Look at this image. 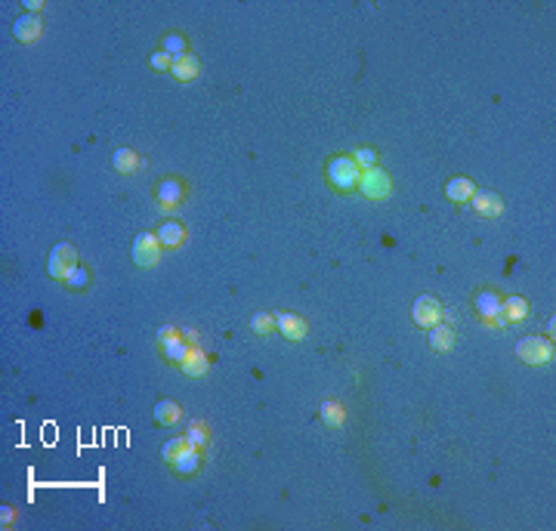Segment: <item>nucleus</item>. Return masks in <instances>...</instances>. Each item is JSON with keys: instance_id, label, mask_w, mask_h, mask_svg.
Returning a JSON list of instances; mask_svg holds the SVG:
<instances>
[{"instance_id": "nucleus-30", "label": "nucleus", "mask_w": 556, "mask_h": 531, "mask_svg": "<svg viewBox=\"0 0 556 531\" xmlns=\"http://www.w3.org/2000/svg\"><path fill=\"white\" fill-rule=\"evenodd\" d=\"M174 340H180V330H176L174 324H164V328L158 330V343H161V346H167V343H174Z\"/></svg>"}, {"instance_id": "nucleus-17", "label": "nucleus", "mask_w": 556, "mask_h": 531, "mask_svg": "<svg viewBox=\"0 0 556 531\" xmlns=\"http://www.w3.org/2000/svg\"><path fill=\"white\" fill-rule=\"evenodd\" d=\"M473 192H476V185L470 183L467 176H454V179H448V185H445V195L452 198V201H470Z\"/></svg>"}, {"instance_id": "nucleus-12", "label": "nucleus", "mask_w": 556, "mask_h": 531, "mask_svg": "<svg viewBox=\"0 0 556 531\" xmlns=\"http://www.w3.org/2000/svg\"><path fill=\"white\" fill-rule=\"evenodd\" d=\"M44 31V22L41 16H35V12H25L22 19H16V25H12V35H16V41L22 44H35L37 37H41Z\"/></svg>"}, {"instance_id": "nucleus-23", "label": "nucleus", "mask_w": 556, "mask_h": 531, "mask_svg": "<svg viewBox=\"0 0 556 531\" xmlns=\"http://www.w3.org/2000/svg\"><path fill=\"white\" fill-rule=\"evenodd\" d=\"M65 284H68L71 290H84V288H87V284H90V272L84 269L81 263H77L75 269H71L68 275H65Z\"/></svg>"}, {"instance_id": "nucleus-2", "label": "nucleus", "mask_w": 556, "mask_h": 531, "mask_svg": "<svg viewBox=\"0 0 556 531\" xmlns=\"http://www.w3.org/2000/svg\"><path fill=\"white\" fill-rule=\"evenodd\" d=\"M77 266V250L75 244H56V248L50 250V260H46V275L56 278V281H65V275H68L71 269Z\"/></svg>"}, {"instance_id": "nucleus-28", "label": "nucleus", "mask_w": 556, "mask_h": 531, "mask_svg": "<svg viewBox=\"0 0 556 531\" xmlns=\"http://www.w3.org/2000/svg\"><path fill=\"white\" fill-rule=\"evenodd\" d=\"M185 439H189L192 445H195V448H201V445L207 442V429H204L201 423H192V427H189V433H185Z\"/></svg>"}, {"instance_id": "nucleus-4", "label": "nucleus", "mask_w": 556, "mask_h": 531, "mask_svg": "<svg viewBox=\"0 0 556 531\" xmlns=\"http://www.w3.org/2000/svg\"><path fill=\"white\" fill-rule=\"evenodd\" d=\"M516 355L522 358L526 364H547L553 362V343L550 340H541V337H526V340L516 343Z\"/></svg>"}, {"instance_id": "nucleus-9", "label": "nucleus", "mask_w": 556, "mask_h": 531, "mask_svg": "<svg viewBox=\"0 0 556 531\" xmlns=\"http://www.w3.org/2000/svg\"><path fill=\"white\" fill-rule=\"evenodd\" d=\"M275 324H278V330L284 334V340H290V343L303 340V337L309 334L306 322H303L300 315H294V312H275Z\"/></svg>"}, {"instance_id": "nucleus-18", "label": "nucleus", "mask_w": 556, "mask_h": 531, "mask_svg": "<svg viewBox=\"0 0 556 531\" xmlns=\"http://www.w3.org/2000/svg\"><path fill=\"white\" fill-rule=\"evenodd\" d=\"M429 343H433L436 353H448L454 346V330L448 324H433L429 328Z\"/></svg>"}, {"instance_id": "nucleus-8", "label": "nucleus", "mask_w": 556, "mask_h": 531, "mask_svg": "<svg viewBox=\"0 0 556 531\" xmlns=\"http://www.w3.org/2000/svg\"><path fill=\"white\" fill-rule=\"evenodd\" d=\"M470 201H473L476 214H479L482 220H494V216H501V214H504V201H501V195H498V192L476 189Z\"/></svg>"}, {"instance_id": "nucleus-29", "label": "nucleus", "mask_w": 556, "mask_h": 531, "mask_svg": "<svg viewBox=\"0 0 556 531\" xmlns=\"http://www.w3.org/2000/svg\"><path fill=\"white\" fill-rule=\"evenodd\" d=\"M185 445H192L189 439H185V436H180V439H170V442H167V445H164V448H161V457H164V460H170V457H174L176 451H183Z\"/></svg>"}, {"instance_id": "nucleus-6", "label": "nucleus", "mask_w": 556, "mask_h": 531, "mask_svg": "<svg viewBox=\"0 0 556 531\" xmlns=\"http://www.w3.org/2000/svg\"><path fill=\"white\" fill-rule=\"evenodd\" d=\"M501 306H504V300H501L494 290H479V294H476V312H479L482 322L492 324V328H504L507 324Z\"/></svg>"}, {"instance_id": "nucleus-10", "label": "nucleus", "mask_w": 556, "mask_h": 531, "mask_svg": "<svg viewBox=\"0 0 556 531\" xmlns=\"http://www.w3.org/2000/svg\"><path fill=\"white\" fill-rule=\"evenodd\" d=\"M183 198H185V192H183L180 179H164V183L158 185V192H155V201H158V207H161V210L180 207Z\"/></svg>"}, {"instance_id": "nucleus-13", "label": "nucleus", "mask_w": 556, "mask_h": 531, "mask_svg": "<svg viewBox=\"0 0 556 531\" xmlns=\"http://www.w3.org/2000/svg\"><path fill=\"white\" fill-rule=\"evenodd\" d=\"M155 423H161V427H176V423L183 420V408L176 402H170V398H161V402H155Z\"/></svg>"}, {"instance_id": "nucleus-32", "label": "nucleus", "mask_w": 556, "mask_h": 531, "mask_svg": "<svg viewBox=\"0 0 556 531\" xmlns=\"http://www.w3.org/2000/svg\"><path fill=\"white\" fill-rule=\"evenodd\" d=\"M12 513H16V510H6V507H3V519H0V522H3V525H10V522H12Z\"/></svg>"}, {"instance_id": "nucleus-7", "label": "nucleus", "mask_w": 556, "mask_h": 531, "mask_svg": "<svg viewBox=\"0 0 556 531\" xmlns=\"http://www.w3.org/2000/svg\"><path fill=\"white\" fill-rule=\"evenodd\" d=\"M411 318H414L417 328H433V324H439V322H442V306H439V300H436V297H429V294L417 297L414 306H411Z\"/></svg>"}, {"instance_id": "nucleus-27", "label": "nucleus", "mask_w": 556, "mask_h": 531, "mask_svg": "<svg viewBox=\"0 0 556 531\" xmlns=\"http://www.w3.org/2000/svg\"><path fill=\"white\" fill-rule=\"evenodd\" d=\"M149 65H151V68H155V71H170V65H174V59H170L164 50H158V53H151V56H149Z\"/></svg>"}, {"instance_id": "nucleus-1", "label": "nucleus", "mask_w": 556, "mask_h": 531, "mask_svg": "<svg viewBox=\"0 0 556 531\" xmlns=\"http://www.w3.org/2000/svg\"><path fill=\"white\" fill-rule=\"evenodd\" d=\"M362 167L353 161V155H337L328 161V183L340 192H353L359 189Z\"/></svg>"}, {"instance_id": "nucleus-24", "label": "nucleus", "mask_w": 556, "mask_h": 531, "mask_svg": "<svg viewBox=\"0 0 556 531\" xmlns=\"http://www.w3.org/2000/svg\"><path fill=\"white\" fill-rule=\"evenodd\" d=\"M250 328H254L257 334H272L275 315H269V312H257V315H250Z\"/></svg>"}, {"instance_id": "nucleus-11", "label": "nucleus", "mask_w": 556, "mask_h": 531, "mask_svg": "<svg viewBox=\"0 0 556 531\" xmlns=\"http://www.w3.org/2000/svg\"><path fill=\"white\" fill-rule=\"evenodd\" d=\"M170 467H174V473H180V476H192V473H198V467H201V454H198V448L195 445H185L183 451H176L174 457H170Z\"/></svg>"}, {"instance_id": "nucleus-20", "label": "nucleus", "mask_w": 556, "mask_h": 531, "mask_svg": "<svg viewBox=\"0 0 556 531\" xmlns=\"http://www.w3.org/2000/svg\"><path fill=\"white\" fill-rule=\"evenodd\" d=\"M111 164H115L118 174H136L139 170V155L133 149H118L115 158H111Z\"/></svg>"}, {"instance_id": "nucleus-3", "label": "nucleus", "mask_w": 556, "mask_h": 531, "mask_svg": "<svg viewBox=\"0 0 556 531\" xmlns=\"http://www.w3.org/2000/svg\"><path fill=\"white\" fill-rule=\"evenodd\" d=\"M359 192L371 201H383V198H389V192H393V185H389V176L383 167H365L362 170V179H359Z\"/></svg>"}, {"instance_id": "nucleus-15", "label": "nucleus", "mask_w": 556, "mask_h": 531, "mask_svg": "<svg viewBox=\"0 0 556 531\" xmlns=\"http://www.w3.org/2000/svg\"><path fill=\"white\" fill-rule=\"evenodd\" d=\"M198 71H201V65H198V59L189 56V53L174 59V65H170V75H174L176 81H192V77H198Z\"/></svg>"}, {"instance_id": "nucleus-26", "label": "nucleus", "mask_w": 556, "mask_h": 531, "mask_svg": "<svg viewBox=\"0 0 556 531\" xmlns=\"http://www.w3.org/2000/svg\"><path fill=\"white\" fill-rule=\"evenodd\" d=\"M353 161L359 164L362 170H365V167H377V155L371 149H355L353 151Z\"/></svg>"}, {"instance_id": "nucleus-31", "label": "nucleus", "mask_w": 556, "mask_h": 531, "mask_svg": "<svg viewBox=\"0 0 556 531\" xmlns=\"http://www.w3.org/2000/svg\"><path fill=\"white\" fill-rule=\"evenodd\" d=\"M25 10H28V12H35V16H37V12L44 10V3H41V0H25Z\"/></svg>"}, {"instance_id": "nucleus-19", "label": "nucleus", "mask_w": 556, "mask_h": 531, "mask_svg": "<svg viewBox=\"0 0 556 531\" xmlns=\"http://www.w3.org/2000/svg\"><path fill=\"white\" fill-rule=\"evenodd\" d=\"M180 368H183V374H189V377H204V374H207V355H204L201 349L192 346L189 358H185Z\"/></svg>"}, {"instance_id": "nucleus-5", "label": "nucleus", "mask_w": 556, "mask_h": 531, "mask_svg": "<svg viewBox=\"0 0 556 531\" xmlns=\"http://www.w3.org/2000/svg\"><path fill=\"white\" fill-rule=\"evenodd\" d=\"M130 257H133V263L142 266V269L158 266V260H161V241H158V235H151V232L136 235L133 248H130Z\"/></svg>"}, {"instance_id": "nucleus-14", "label": "nucleus", "mask_w": 556, "mask_h": 531, "mask_svg": "<svg viewBox=\"0 0 556 531\" xmlns=\"http://www.w3.org/2000/svg\"><path fill=\"white\" fill-rule=\"evenodd\" d=\"M158 241H161V248H180V244L185 241V229L176 220L161 223V229H158Z\"/></svg>"}, {"instance_id": "nucleus-25", "label": "nucleus", "mask_w": 556, "mask_h": 531, "mask_svg": "<svg viewBox=\"0 0 556 531\" xmlns=\"http://www.w3.org/2000/svg\"><path fill=\"white\" fill-rule=\"evenodd\" d=\"M164 53H167L170 59L185 56V37L183 35H167L164 37Z\"/></svg>"}, {"instance_id": "nucleus-16", "label": "nucleus", "mask_w": 556, "mask_h": 531, "mask_svg": "<svg viewBox=\"0 0 556 531\" xmlns=\"http://www.w3.org/2000/svg\"><path fill=\"white\" fill-rule=\"evenodd\" d=\"M501 312H504L507 324H510V322H526V318L532 315V306H528L522 297H507L504 306H501Z\"/></svg>"}, {"instance_id": "nucleus-21", "label": "nucleus", "mask_w": 556, "mask_h": 531, "mask_svg": "<svg viewBox=\"0 0 556 531\" xmlns=\"http://www.w3.org/2000/svg\"><path fill=\"white\" fill-rule=\"evenodd\" d=\"M322 420L328 423L331 429H340L343 427V408L337 402H324L322 404Z\"/></svg>"}, {"instance_id": "nucleus-22", "label": "nucleus", "mask_w": 556, "mask_h": 531, "mask_svg": "<svg viewBox=\"0 0 556 531\" xmlns=\"http://www.w3.org/2000/svg\"><path fill=\"white\" fill-rule=\"evenodd\" d=\"M189 353H192V346H189V343H183V340H174V343H167V346H164V358H167V362H174V364H183L185 358H189Z\"/></svg>"}]
</instances>
